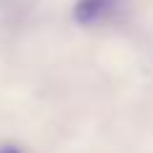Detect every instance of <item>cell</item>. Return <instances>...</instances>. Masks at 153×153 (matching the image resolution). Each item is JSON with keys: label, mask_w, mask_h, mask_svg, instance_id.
Instances as JSON below:
<instances>
[{"label": "cell", "mask_w": 153, "mask_h": 153, "mask_svg": "<svg viewBox=\"0 0 153 153\" xmlns=\"http://www.w3.org/2000/svg\"><path fill=\"white\" fill-rule=\"evenodd\" d=\"M123 10V0H76L71 16L82 28H97L110 23Z\"/></svg>", "instance_id": "1"}, {"label": "cell", "mask_w": 153, "mask_h": 153, "mask_svg": "<svg viewBox=\"0 0 153 153\" xmlns=\"http://www.w3.org/2000/svg\"><path fill=\"white\" fill-rule=\"evenodd\" d=\"M0 153H26V151H23V146H18V143L5 140V143H0Z\"/></svg>", "instance_id": "2"}]
</instances>
